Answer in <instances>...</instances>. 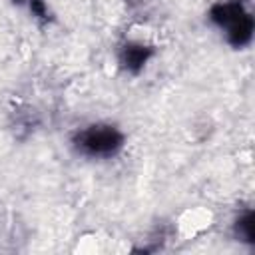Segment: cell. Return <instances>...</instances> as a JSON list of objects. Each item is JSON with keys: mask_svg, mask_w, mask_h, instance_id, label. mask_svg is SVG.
<instances>
[{"mask_svg": "<svg viewBox=\"0 0 255 255\" xmlns=\"http://www.w3.org/2000/svg\"><path fill=\"white\" fill-rule=\"evenodd\" d=\"M74 147L86 157H114L124 147V133L110 124H94L74 135Z\"/></svg>", "mask_w": 255, "mask_h": 255, "instance_id": "obj_1", "label": "cell"}, {"mask_svg": "<svg viewBox=\"0 0 255 255\" xmlns=\"http://www.w3.org/2000/svg\"><path fill=\"white\" fill-rule=\"evenodd\" d=\"M227 36V42L233 44L235 48H241L251 42V32H253V22L249 12H245L243 4L237 0H223L217 2L211 8L209 16Z\"/></svg>", "mask_w": 255, "mask_h": 255, "instance_id": "obj_2", "label": "cell"}, {"mask_svg": "<svg viewBox=\"0 0 255 255\" xmlns=\"http://www.w3.org/2000/svg\"><path fill=\"white\" fill-rule=\"evenodd\" d=\"M153 56V50L145 44H139V42H131V44H126L122 48V54H120V62L122 66L128 70V72H133L137 74L145 64L147 60Z\"/></svg>", "mask_w": 255, "mask_h": 255, "instance_id": "obj_3", "label": "cell"}, {"mask_svg": "<svg viewBox=\"0 0 255 255\" xmlns=\"http://www.w3.org/2000/svg\"><path fill=\"white\" fill-rule=\"evenodd\" d=\"M235 229H237V235H239V237H245L247 241L253 239V217H251V211H247V213L237 221Z\"/></svg>", "mask_w": 255, "mask_h": 255, "instance_id": "obj_4", "label": "cell"}, {"mask_svg": "<svg viewBox=\"0 0 255 255\" xmlns=\"http://www.w3.org/2000/svg\"><path fill=\"white\" fill-rule=\"evenodd\" d=\"M14 2H18V4H20V2H28V4H30L32 0H14Z\"/></svg>", "mask_w": 255, "mask_h": 255, "instance_id": "obj_5", "label": "cell"}]
</instances>
